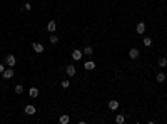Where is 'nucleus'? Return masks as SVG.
<instances>
[{"label": "nucleus", "instance_id": "obj_1", "mask_svg": "<svg viewBox=\"0 0 167 124\" xmlns=\"http://www.w3.org/2000/svg\"><path fill=\"white\" fill-rule=\"evenodd\" d=\"M5 64H7V65H10V67H13V65L17 64V59H15V55H13V54H9V55L5 57Z\"/></svg>", "mask_w": 167, "mask_h": 124}, {"label": "nucleus", "instance_id": "obj_2", "mask_svg": "<svg viewBox=\"0 0 167 124\" xmlns=\"http://www.w3.org/2000/svg\"><path fill=\"white\" fill-rule=\"evenodd\" d=\"M2 76H3V79H12V77H13V69H12V67H10V69H5L2 72Z\"/></svg>", "mask_w": 167, "mask_h": 124}, {"label": "nucleus", "instance_id": "obj_3", "mask_svg": "<svg viewBox=\"0 0 167 124\" xmlns=\"http://www.w3.org/2000/svg\"><path fill=\"white\" fill-rule=\"evenodd\" d=\"M82 55H84V52L79 50V49H75V50L72 52V59H74V61H80V59H82Z\"/></svg>", "mask_w": 167, "mask_h": 124}, {"label": "nucleus", "instance_id": "obj_4", "mask_svg": "<svg viewBox=\"0 0 167 124\" xmlns=\"http://www.w3.org/2000/svg\"><path fill=\"white\" fill-rule=\"evenodd\" d=\"M109 109H110V111H117V109H119V101L110 99V101H109Z\"/></svg>", "mask_w": 167, "mask_h": 124}, {"label": "nucleus", "instance_id": "obj_5", "mask_svg": "<svg viewBox=\"0 0 167 124\" xmlns=\"http://www.w3.org/2000/svg\"><path fill=\"white\" fill-rule=\"evenodd\" d=\"M139 55H140L139 49H130V50H129V57L130 59H139Z\"/></svg>", "mask_w": 167, "mask_h": 124}, {"label": "nucleus", "instance_id": "obj_6", "mask_svg": "<svg viewBox=\"0 0 167 124\" xmlns=\"http://www.w3.org/2000/svg\"><path fill=\"white\" fill-rule=\"evenodd\" d=\"M84 69L85 70H94L95 69V62L94 61H87V62L84 64Z\"/></svg>", "mask_w": 167, "mask_h": 124}, {"label": "nucleus", "instance_id": "obj_7", "mask_svg": "<svg viewBox=\"0 0 167 124\" xmlns=\"http://www.w3.org/2000/svg\"><path fill=\"white\" fill-rule=\"evenodd\" d=\"M65 74H67L69 77H74V76H75V67H74V65H67Z\"/></svg>", "mask_w": 167, "mask_h": 124}, {"label": "nucleus", "instance_id": "obj_8", "mask_svg": "<svg viewBox=\"0 0 167 124\" xmlns=\"http://www.w3.org/2000/svg\"><path fill=\"white\" fill-rule=\"evenodd\" d=\"M47 30L49 32H55L57 30V22H55V20H50V22L47 24Z\"/></svg>", "mask_w": 167, "mask_h": 124}, {"label": "nucleus", "instance_id": "obj_9", "mask_svg": "<svg viewBox=\"0 0 167 124\" xmlns=\"http://www.w3.org/2000/svg\"><path fill=\"white\" fill-rule=\"evenodd\" d=\"M136 32H137V34H144V32H145V24L144 22H139V24H137V27H136Z\"/></svg>", "mask_w": 167, "mask_h": 124}, {"label": "nucleus", "instance_id": "obj_10", "mask_svg": "<svg viewBox=\"0 0 167 124\" xmlns=\"http://www.w3.org/2000/svg\"><path fill=\"white\" fill-rule=\"evenodd\" d=\"M25 114H28V116H34V114H35V107H34L32 104L25 106Z\"/></svg>", "mask_w": 167, "mask_h": 124}, {"label": "nucleus", "instance_id": "obj_11", "mask_svg": "<svg viewBox=\"0 0 167 124\" xmlns=\"http://www.w3.org/2000/svg\"><path fill=\"white\" fill-rule=\"evenodd\" d=\"M34 50L37 52V54H42V52H44V45L38 44V42H35V44H34Z\"/></svg>", "mask_w": 167, "mask_h": 124}, {"label": "nucleus", "instance_id": "obj_12", "mask_svg": "<svg viewBox=\"0 0 167 124\" xmlns=\"http://www.w3.org/2000/svg\"><path fill=\"white\" fill-rule=\"evenodd\" d=\"M155 79H157V82H164V81L167 79L165 72H157V76H155Z\"/></svg>", "mask_w": 167, "mask_h": 124}, {"label": "nucleus", "instance_id": "obj_13", "mask_svg": "<svg viewBox=\"0 0 167 124\" xmlns=\"http://www.w3.org/2000/svg\"><path fill=\"white\" fill-rule=\"evenodd\" d=\"M28 96H30V97H37L38 96V89L37 87H30V89H28Z\"/></svg>", "mask_w": 167, "mask_h": 124}, {"label": "nucleus", "instance_id": "obj_14", "mask_svg": "<svg viewBox=\"0 0 167 124\" xmlns=\"http://www.w3.org/2000/svg\"><path fill=\"white\" fill-rule=\"evenodd\" d=\"M59 121H60V124H69L70 122V118H69V116H60V119H59Z\"/></svg>", "mask_w": 167, "mask_h": 124}, {"label": "nucleus", "instance_id": "obj_15", "mask_svg": "<svg viewBox=\"0 0 167 124\" xmlns=\"http://www.w3.org/2000/svg\"><path fill=\"white\" fill-rule=\"evenodd\" d=\"M84 54L85 55H92L94 54V49H92L90 45H87V47H84Z\"/></svg>", "mask_w": 167, "mask_h": 124}, {"label": "nucleus", "instance_id": "obj_16", "mask_svg": "<svg viewBox=\"0 0 167 124\" xmlns=\"http://www.w3.org/2000/svg\"><path fill=\"white\" fill-rule=\"evenodd\" d=\"M22 92H23V86H22V84H17V86H15V94L20 96Z\"/></svg>", "mask_w": 167, "mask_h": 124}, {"label": "nucleus", "instance_id": "obj_17", "mask_svg": "<svg viewBox=\"0 0 167 124\" xmlns=\"http://www.w3.org/2000/svg\"><path fill=\"white\" fill-rule=\"evenodd\" d=\"M115 122H117V124H124V122H125V118H124L122 114H119V116L115 118Z\"/></svg>", "mask_w": 167, "mask_h": 124}, {"label": "nucleus", "instance_id": "obj_18", "mask_svg": "<svg viewBox=\"0 0 167 124\" xmlns=\"http://www.w3.org/2000/svg\"><path fill=\"white\" fill-rule=\"evenodd\" d=\"M144 45L145 47H150L152 45V39L150 37H144Z\"/></svg>", "mask_w": 167, "mask_h": 124}, {"label": "nucleus", "instance_id": "obj_19", "mask_svg": "<svg viewBox=\"0 0 167 124\" xmlns=\"http://www.w3.org/2000/svg\"><path fill=\"white\" fill-rule=\"evenodd\" d=\"M57 42H59V37H57L55 34H52L50 35V44H57Z\"/></svg>", "mask_w": 167, "mask_h": 124}, {"label": "nucleus", "instance_id": "obj_20", "mask_svg": "<svg viewBox=\"0 0 167 124\" xmlns=\"http://www.w3.org/2000/svg\"><path fill=\"white\" fill-rule=\"evenodd\" d=\"M159 65H161V67H165V65H167V59H165V57L159 59Z\"/></svg>", "mask_w": 167, "mask_h": 124}, {"label": "nucleus", "instance_id": "obj_21", "mask_svg": "<svg viewBox=\"0 0 167 124\" xmlns=\"http://www.w3.org/2000/svg\"><path fill=\"white\" fill-rule=\"evenodd\" d=\"M60 86H62L63 89H69V87H70V82H69V81H62V84H60Z\"/></svg>", "mask_w": 167, "mask_h": 124}, {"label": "nucleus", "instance_id": "obj_22", "mask_svg": "<svg viewBox=\"0 0 167 124\" xmlns=\"http://www.w3.org/2000/svg\"><path fill=\"white\" fill-rule=\"evenodd\" d=\"M23 9H25V10H32V5H30V2L23 3Z\"/></svg>", "mask_w": 167, "mask_h": 124}, {"label": "nucleus", "instance_id": "obj_23", "mask_svg": "<svg viewBox=\"0 0 167 124\" xmlns=\"http://www.w3.org/2000/svg\"><path fill=\"white\" fill-rule=\"evenodd\" d=\"M3 70H5L3 69V64H0V72H3Z\"/></svg>", "mask_w": 167, "mask_h": 124}]
</instances>
